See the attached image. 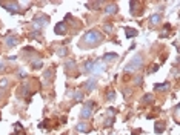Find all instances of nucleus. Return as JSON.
Wrapping results in <instances>:
<instances>
[{
  "instance_id": "obj_20",
  "label": "nucleus",
  "mask_w": 180,
  "mask_h": 135,
  "mask_svg": "<svg viewBox=\"0 0 180 135\" xmlns=\"http://www.w3.org/2000/svg\"><path fill=\"white\" fill-rule=\"evenodd\" d=\"M9 86V80L8 78H2L0 80V89H6Z\"/></svg>"
},
{
  "instance_id": "obj_21",
  "label": "nucleus",
  "mask_w": 180,
  "mask_h": 135,
  "mask_svg": "<svg viewBox=\"0 0 180 135\" xmlns=\"http://www.w3.org/2000/svg\"><path fill=\"white\" fill-rule=\"evenodd\" d=\"M42 66H43L42 60H32V68H34V69H40Z\"/></svg>"
},
{
  "instance_id": "obj_29",
  "label": "nucleus",
  "mask_w": 180,
  "mask_h": 135,
  "mask_svg": "<svg viewBox=\"0 0 180 135\" xmlns=\"http://www.w3.org/2000/svg\"><path fill=\"white\" fill-rule=\"evenodd\" d=\"M3 69H5V63L0 62V71H3Z\"/></svg>"
},
{
  "instance_id": "obj_3",
  "label": "nucleus",
  "mask_w": 180,
  "mask_h": 135,
  "mask_svg": "<svg viewBox=\"0 0 180 135\" xmlns=\"http://www.w3.org/2000/svg\"><path fill=\"white\" fill-rule=\"evenodd\" d=\"M94 101H86L85 106H83V109H82L80 112V117H82V120H88V118H91L92 115V109H94Z\"/></svg>"
},
{
  "instance_id": "obj_17",
  "label": "nucleus",
  "mask_w": 180,
  "mask_h": 135,
  "mask_svg": "<svg viewBox=\"0 0 180 135\" xmlns=\"http://www.w3.org/2000/svg\"><path fill=\"white\" fill-rule=\"evenodd\" d=\"M154 89H156V91H162V92H165L166 89H170V82H165L163 84H154Z\"/></svg>"
},
{
  "instance_id": "obj_1",
  "label": "nucleus",
  "mask_w": 180,
  "mask_h": 135,
  "mask_svg": "<svg viewBox=\"0 0 180 135\" xmlns=\"http://www.w3.org/2000/svg\"><path fill=\"white\" fill-rule=\"evenodd\" d=\"M103 40V35L100 31H96V29H91L88 31L86 34L82 37V43H89V45H97V43H100Z\"/></svg>"
},
{
  "instance_id": "obj_14",
  "label": "nucleus",
  "mask_w": 180,
  "mask_h": 135,
  "mask_svg": "<svg viewBox=\"0 0 180 135\" xmlns=\"http://www.w3.org/2000/svg\"><path fill=\"white\" fill-rule=\"evenodd\" d=\"M117 11H119V6H117L116 3H110V5H108V6L105 8V12L110 14V15H111V14H116Z\"/></svg>"
},
{
  "instance_id": "obj_26",
  "label": "nucleus",
  "mask_w": 180,
  "mask_h": 135,
  "mask_svg": "<svg viewBox=\"0 0 180 135\" xmlns=\"http://www.w3.org/2000/svg\"><path fill=\"white\" fill-rule=\"evenodd\" d=\"M103 29H105V32H111L112 31V25H105V28H103Z\"/></svg>"
},
{
  "instance_id": "obj_19",
  "label": "nucleus",
  "mask_w": 180,
  "mask_h": 135,
  "mask_svg": "<svg viewBox=\"0 0 180 135\" xmlns=\"http://www.w3.org/2000/svg\"><path fill=\"white\" fill-rule=\"evenodd\" d=\"M73 97H74L75 101H83V92H82V91H74Z\"/></svg>"
},
{
  "instance_id": "obj_5",
  "label": "nucleus",
  "mask_w": 180,
  "mask_h": 135,
  "mask_svg": "<svg viewBox=\"0 0 180 135\" xmlns=\"http://www.w3.org/2000/svg\"><path fill=\"white\" fill-rule=\"evenodd\" d=\"M54 32H56L57 35H65L68 32V26L65 21H60V23L56 25V29H54Z\"/></svg>"
},
{
  "instance_id": "obj_6",
  "label": "nucleus",
  "mask_w": 180,
  "mask_h": 135,
  "mask_svg": "<svg viewBox=\"0 0 180 135\" xmlns=\"http://www.w3.org/2000/svg\"><path fill=\"white\" fill-rule=\"evenodd\" d=\"M3 8L9 11L11 14H17L20 12V6H19V3H3Z\"/></svg>"
},
{
  "instance_id": "obj_27",
  "label": "nucleus",
  "mask_w": 180,
  "mask_h": 135,
  "mask_svg": "<svg viewBox=\"0 0 180 135\" xmlns=\"http://www.w3.org/2000/svg\"><path fill=\"white\" fill-rule=\"evenodd\" d=\"M114 98H116V92H110V95H108V100L112 101Z\"/></svg>"
},
{
  "instance_id": "obj_23",
  "label": "nucleus",
  "mask_w": 180,
  "mask_h": 135,
  "mask_svg": "<svg viewBox=\"0 0 180 135\" xmlns=\"http://www.w3.org/2000/svg\"><path fill=\"white\" fill-rule=\"evenodd\" d=\"M57 52H59V55H60V57H65V55H66V54H68L66 48H60V49H59Z\"/></svg>"
},
{
  "instance_id": "obj_8",
  "label": "nucleus",
  "mask_w": 180,
  "mask_h": 135,
  "mask_svg": "<svg viewBox=\"0 0 180 135\" xmlns=\"http://www.w3.org/2000/svg\"><path fill=\"white\" fill-rule=\"evenodd\" d=\"M17 43H19V39L15 35H8L6 39H5V45H6L8 48H14Z\"/></svg>"
},
{
  "instance_id": "obj_22",
  "label": "nucleus",
  "mask_w": 180,
  "mask_h": 135,
  "mask_svg": "<svg viewBox=\"0 0 180 135\" xmlns=\"http://www.w3.org/2000/svg\"><path fill=\"white\" fill-rule=\"evenodd\" d=\"M152 100H154V97H152L151 94H148V95H145V97H143V101H145V103H151Z\"/></svg>"
},
{
  "instance_id": "obj_25",
  "label": "nucleus",
  "mask_w": 180,
  "mask_h": 135,
  "mask_svg": "<svg viewBox=\"0 0 180 135\" xmlns=\"http://www.w3.org/2000/svg\"><path fill=\"white\" fill-rule=\"evenodd\" d=\"M168 29H171V26L170 25H165V28H163V31H165V32H162L160 37H166L168 35Z\"/></svg>"
},
{
  "instance_id": "obj_28",
  "label": "nucleus",
  "mask_w": 180,
  "mask_h": 135,
  "mask_svg": "<svg viewBox=\"0 0 180 135\" xmlns=\"http://www.w3.org/2000/svg\"><path fill=\"white\" fill-rule=\"evenodd\" d=\"M142 80H143L142 77H135V82H134V83L137 84V86H140V84H142Z\"/></svg>"
},
{
  "instance_id": "obj_24",
  "label": "nucleus",
  "mask_w": 180,
  "mask_h": 135,
  "mask_svg": "<svg viewBox=\"0 0 180 135\" xmlns=\"http://www.w3.org/2000/svg\"><path fill=\"white\" fill-rule=\"evenodd\" d=\"M74 66H75V62L74 60H68L66 62V68L68 69H74Z\"/></svg>"
},
{
  "instance_id": "obj_15",
  "label": "nucleus",
  "mask_w": 180,
  "mask_h": 135,
  "mask_svg": "<svg viewBox=\"0 0 180 135\" xmlns=\"http://www.w3.org/2000/svg\"><path fill=\"white\" fill-rule=\"evenodd\" d=\"M156 134H162L163 131H165V127H166V123L165 121H156Z\"/></svg>"
},
{
  "instance_id": "obj_7",
  "label": "nucleus",
  "mask_w": 180,
  "mask_h": 135,
  "mask_svg": "<svg viewBox=\"0 0 180 135\" xmlns=\"http://www.w3.org/2000/svg\"><path fill=\"white\" fill-rule=\"evenodd\" d=\"M96 84H97V80L92 77V78H89L88 82L83 84V88H85L86 92H92V91H94V88H96Z\"/></svg>"
},
{
  "instance_id": "obj_9",
  "label": "nucleus",
  "mask_w": 180,
  "mask_h": 135,
  "mask_svg": "<svg viewBox=\"0 0 180 135\" xmlns=\"http://www.w3.org/2000/svg\"><path fill=\"white\" fill-rule=\"evenodd\" d=\"M103 71H105V63L96 62V63H94V68H92V72H94L96 75H99V74H102Z\"/></svg>"
},
{
  "instance_id": "obj_13",
  "label": "nucleus",
  "mask_w": 180,
  "mask_h": 135,
  "mask_svg": "<svg viewBox=\"0 0 180 135\" xmlns=\"http://www.w3.org/2000/svg\"><path fill=\"white\" fill-rule=\"evenodd\" d=\"M54 72H56V71H54V68H48L46 71L43 72V77H45L48 82H52V80H54Z\"/></svg>"
},
{
  "instance_id": "obj_12",
  "label": "nucleus",
  "mask_w": 180,
  "mask_h": 135,
  "mask_svg": "<svg viewBox=\"0 0 180 135\" xmlns=\"http://www.w3.org/2000/svg\"><path fill=\"white\" fill-rule=\"evenodd\" d=\"M160 21H162V15L160 14H152L151 19H149V25L151 26H156V25H159Z\"/></svg>"
},
{
  "instance_id": "obj_16",
  "label": "nucleus",
  "mask_w": 180,
  "mask_h": 135,
  "mask_svg": "<svg viewBox=\"0 0 180 135\" xmlns=\"http://www.w3.org/2000/svg\"><path fill=\"white\" fill-rule=\"evenodd\" d=\"M75 129H77V132H83V134H86V132H89V126L86 125V123H79L77 126H75Z\"/></svg>"
},
{
  "instance_id": "obj_2",
  "label": "nucleus",
  "mask_w": 180,
  "mask_h": 135,
  "mask_svg": "<svg viewBox=\"0 0 180 135\" xmlns=\"http://www.w3.org/2000/svg\"><path fill=\"white\" fill-rule=\"evenodd\" d=\"M140 68H143V58H142V55L139 54V55H135L133 60L125 66V72H134Z\"/></svg>"
},
{
  "instance_id": "obj_18",
  "label": "nucleus",
  "mask_w": 180,
  "mask_h": 135,
  "mask_svg": "<svg viewBox=\"0 0 180 135\" xmlns=\"http://www.w3.org/2000/svg\"><path fill=\"white\" fill-rule=\"evenodd\" d=\"M125 31H126V32H125V34H126V37H128V39H131V37H135V35L139 34V32H137V29H134V28H125Z\"/></svg>"
},
{
  "instance_id": "obj_4",
  "label": "nucleus",
  "mask_w": 180,
  "mask_h": 135,
  "mask_svg": "<svg viewBox=\"0 0 180 135\" xmlns=\"http://www.w3.org/2000/svg\"><path fill=\"white\" fill-rule=\"evenodd\" d=\"M48 21H50L48 15H39V17L34 19V25L37 26V28H43V26L48 25Z\"/></svg>"
},
{
  "instance_id": "obj_11",
  "label": "nucleus",
  "mask_w": 180,
  "mask_h": 135,
  "mask_svg": "<svg viewBox=\"0 0 180 135\" xmlns=\"http://www.w3.org/2000/svg\"><path fill=\"white\" fill-rule=\"evenodd\" d=\"M117 57H119V54H116V52H108V54H105L103 55V62H114V60H117Z\"/></svg>"
},
{
  "instance_id": "obj_10",
  "label": "nucleus",
  "mask_w": 180,
  "mask_h": 135,
  "mask_svg": "<svg viewBox=\"0 0 180 135\" xmlns=\"http://www.w3.org/2000/svg\"><path fill=\"white\" fill-rule=\"evenodd\" d=\"M94 63H96V60H86V62H85V64H83V72H85V74H89V72H92Z\"/></svg>"
}]
</instances>
